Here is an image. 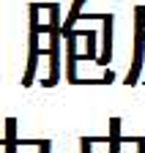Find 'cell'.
Listing matches in <instances>:
<instances>
[{"label":"cell","instance_id":"obj_1","mask_svg":"<svg viewBox=\"0 0 145 153\" xmlns=\"http://www.w3.org/2000/svg\"><path fill=\"white\" fill-rule=\"evenodd\" d=\"M30 11V47H28V68H25V76H22V85L25 88H33V76H36V68H39V55H41V41H39V11H41V3H30L28 6Z\"/></svg>","mask_w":145,"mask_h":153},{"label":"cell","instance_id":"obj_2","mask_svg":"<svg viewBox=\"0 0 145 153\" xmlns=\"http://www.w3.org/2000/svg\"><path fill=\"white\" fill-rule=\"evenodd\" d=\"M142 63H145V8L137 6L134 8V57H132V68H129V74H126L123 85H129V88L137 85Z\"/></svg>","mask_w":145,"mask_h":153},{"label":"cell","instance_id":"obj_3","mask_svg":"<svg viewBox=\"0 0 145 153\" xmlns=\"http://www.w3.org/2000/svg\"><path fill=\"white\" fill-rule=\"evenodd\" d=\"M112 14H107L101 22H104V41H101V55L96 57V66H110L112 60Z\"/></svg>","mask_w":145,"mask_h":153},{"label":"cell","instance_id":"obj_4","mask_svg":"<svg viewBox=\"0 0 145 153\" xmlns=\"http://www.w3.org/2000/svg\"><path fill=\"white\" fill-rule=\"evenodd\" d=\"M82 6H85V0H74V3H71V11H68V16L63 19V36L66 33H71V30H74V25H77V19L82 16Z\"/></svg>","mask_w":145,"mask_h":153},{"label":"cell","instance_id":"obj_5","mask_svg":"<svg viewBox=\"0 0 145 153\" xmlns=\"http://www.w3.org/2000/svg\"><path fill=\"white\" fill-rule=\"evenodd\" d=\"M123 137H120V118H110V153H120Z\"/></svg>","mask_w":145,"mask_h":153},{"label":"cell","instance_id":"obj_6","mask_svg":"<svg viewBox=\"0 0 145 153\" xmlns=\"http://www.w3.org/2000/svg\"><path fill=\"white\" fill-rule=\"evenodd\" d=\"M82 38L88 41V49L80 55V63H82V60H96V57H99V52H96V38H99V33H96V30H85Z\"/></svg>","mask_w":145,"mask_h":153},{"label":"cell","instance_id":"obj_7","mask_svg":"<svg viewBox=\"0 0 145 153\" xmlns=\"http://www.w3.org/2000/svg\"><path fill=\"white\" fill-rule=\"evenodd\" d=\"M6 140L14 142L16 140V118L11 115V118H6Z\"/></svg>","mask_w":145,"mask_h":153},{"label":"cell","instance_id":"obj_8","mask_svg":"<svg viewBox=\"0 0 145 153\" xmlns=\"http://www.w3.org/2000/svg\"><path fill=\"white\" fill-rule=\"evenodd\" d=\"M39 153H52V140H41L39 142Z\"/></svg>","mask_w":145,"mask_h":153},{"label":"cell","instance_id":"obj_9","mask_svg":"<svg viewBox=\"0 0 145 153\" xmlns=\"http://www.w3.org/2000/svg\"><path fill=\"white\" fill-rule=\"evenodd\" d=\"M134 145H137V153H145V137H134Z\"/></svg>","mask_w":145,"mask_h":153},{"label":"cell","instance_id":"obj_10","mask_svg":"<svg viewBox=\"0 0 145 153\" xmlns=\"http://www.w3.org/2000/svg\"><path fill=\"white\" fill-rule=\"evenodd\" d=\"M101 79H104V85H110V82H115V74H112V71H104Z\"/></svg>","mask_w":145,"mask_h":153}]
</instances>
